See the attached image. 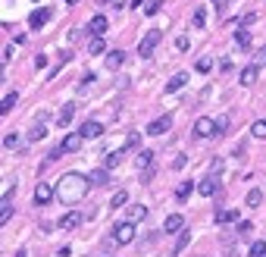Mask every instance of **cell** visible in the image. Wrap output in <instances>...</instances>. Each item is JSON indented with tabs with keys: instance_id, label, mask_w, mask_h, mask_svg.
<instances>
[{
	"instance_id": "cell-1",
	"label": "cell",
	"mask_w": 266,
	"mask_h": 257,
	"mask_svg": "<svg viewBox=\"0 0 266 257\" xmlns=\"http://www.w3.org/2000/svg\"><path fill=\"white\" fill-rule=\"evenodd\" d=\"M88 188H91V179L88 176H82V173H66L63 179L57 182V201H63V204H79L85 194H88Z\"/></svg>"
},
{
	"instance_id": "cell-2",
	"label": "cell",
	"mask_w": 266,
	"mask_h": 257,
	"mask_svg": "<svg viewBox=\"0 0 266 257\" xmlns=\"http://www.w3.org/2000/svg\"><path fill=\"white\" fill-rule=\"evenodd\" d=\"M194 138H216V119L201 116L194 123Z\"/></svg>"
},
{
	"instance_id": "cell-3",
	"label": "cell",
	"mask_w": 266,
	"mask_h": 257,
	"mask_svg": "<svg viewBox=\"0 0 266 257\" xmlns=\"http://www.w3.org/2000/svg\"><path fill=\"white\" fill-rule=\"evenodd\" d=\"M113 242L116 245H128V242H135V223H119V226L113 229Z\"/></svg>"
},
{
	"instance_id": "cell-4",
	"label": "cell",
	"mask_w": 266,
	"mask_h": 257,
	"mask_svg": "<svg viewBox=\"0 0 266 257\" xmlns=\"http://www.w3.org/2000/svg\"><path fill=\"white\" fill-rule=\"evenodd\" d=\"M157 44H160V32L153 29V32H148V35L141 38V44H138V54H141V57H153V50H157Z\"/></svg>"
},
{
	"instance_id": "cell-5",
	"label": "cell",
	"mask_w": 266,
	"mask_h": 257,
	"mask_svg": "<svg viewBox=\"0 0 266 257\" xmlns=\"http://www.w3.org/2000/svg\"><path fill=\"white\" fill-rule=\"evenodd\" d=\"M169 128H173V113H163L160 119H153V123L148 126V135H153V138H157V135H166Z\"/></svg>"
},
{
	"instance_id": "cell-6",
	"label": "cell",
	"mask_w": 266,
	"mask_h": 257,
	"mask_svg": "<svg viewBox=\"0 0 266 257\" xmlns=\"http://www.w3.org/2000/svg\"><path fill=\"white\" fill-rule=\"evenodd\" d=\"M82 138H85L82 132H69V135L63 138V144H59V151H63V154H75V151H82Z\"/></svg>"
},
{
	"instance_id": "cell-7",
	"label": "cell",
	"mask_w": 266,
	"mask_h": 257,
	"mask_svg": "<svg viewBox=\"0 0 266 257\" xmlns=\"http://www.w3.org/2000/svg\"><path fill=\"white\" fill-rule=\"evenodd\" d=\"M197 192L204 194V198H213V194H219V179L216 176H207L197 182Z\"/></svg>"
},
{
	"instance_id": "cell-8",
	"label": "cell",
	"mask_w": 266,
	"mask_h": 257,
	"mask_svg": "<svg viewBox=\"0 0 266 257\" xmlns=\"http://www.w3.org/2000/svg\"><path fill=\"white\" fill-rule=\"evenodd\" d=\"M107 32V16H94V19L85 25V35H91V38H100Z\"/></svg>"
},
{
	"instance_id": "cell-9",
	"label": "cell",
	"mask_w": 266,
	"mask_h": 257,
	"mask_svg": "<svg viewBox=\"0 0 266 257\" xmlns=\"http://www.w3.org/2000/svg\"><path fill=\"white\" fill-rule=\"evenodd\" d=\"M57 226L63 229V232H69V229H79V226H82V213H79V210H69L63 220L57 223Z\"/></svg>"
},
{
	"instance_id": "cell-10",
	"label": "cell",
	"mask_w": 266,
	"mask_h": 257,
	"mask_svg": "<svg viewBox=\"0 0 266 257\" xmlns=\"http://www.w3.org/2000/svg\"><path fill=\"white\" fill-rule=\"evenodd\" d=\"M50 13H54V10H50V6H41V10H35V13H31V19H29V25H31V32H38V29H41V25H44V22L50 19Z\"/></svg>"
},
{
	"instance_id": "cell-11",
	"label": "cell",
	"mask_w": 266,
	"mask_h": 257,
	"mask_svg": "<svg viewBox=\"0 0 266 257\" xmlns=\"http://www.w3.org/2000/svg\"><path fill=\"white\" fill-rule=\"evenodd\" d=\"M82 135H85V138H100V135H104V123H97V119L82 123Z\"/></svg>"
},
{
	"instance_id": "cell-12",
	"label": "cell",
	"mask_w": 266,
	"mask_h": 257,
	"mask_svg": "<svg viewBox=\"0 0 266 257\" xmlns=\"http://www.w3.org/2000/svg\"><path fill=\"white\" fill-rule=\"evenodd\" d=\"M72 116H75V104H63V107H59V113H57V126L66 128L72 123Z\"/></svg>"
},
{
	"instance_id": "cell-13",
	"label": "cell",
	"mask_w": 266,
	"mask_h": 257,
	"mask_svg": "<svg viewBox=\"0 0 266 257\" xmlns=\"http://www.w3.org/2000/svg\"><path fill=\"white\" fill-rule=\"evenodd\" d=\"M104 63H107V69H119V66L125 63V50H110L104 57Z\"/></svg>"
},
{
	"instance_id": "cell-14",
	"label": "cell",
	"mask_w": 266,
	"mask_h": 257,
	"mask_svg": "<svg viewBox=\"0 0 266 257\" xmlns=\"http://www.w3.org/2000/svg\"><path fill=\"white\" fill-rule=\"evenodd\" d=\"M122 157H125V148H122V151H110V154H104V169L119 166V163H122Z\"/></svg>"
},
{
	"instance_id": "cell-15",
	"label": "cell",
	"mask_w": 266,
	"mask_h": 257,
	"mask_svg": "<svg viewBox=\"0 0 266 257\" xmlns=\"http://www.w3.org/2000/svg\"><path fill=\"white\" fill-rule=\"evenodd\" d=\"M50 198H54V188H50L47 182H41V185L35 188V204H47Z\"/></svg>"
},
{
	"instance_id": "cell-16",
	"label": "cell",
	"mask_w": 266,
	"mask_h": 257,
	"mask_svg": "<svg viewBox=\"0 0 266 257\" xmlns=\"http://www.w3.org/2000/svg\"><path fill=\"white\" fill-rule=\"evenodd\" d=\"M185 85H188V72H176L173 79L166 82V91L173 94V91H178V88H185Z\"/></svg>"
},
{
	"instance_id": "cell-17",
	"label": "cell",
	"mask_w": 266,
	"mask_h": 257,
	"mask_svg": "<svg viewBox=\"0 0 266 257\" xmlns=\"http://www.w3.org/2000/svg\"><path fill=\"white\" fill-rule=\"evenodd\" d=\"M16 100H19V94H16V91L3 94V100H0V116H6V113H10V110L16 107Z\"/></svg>"
},
{
	"instance_id": "cell-18",
	"label": "cell",
	"mask_w": 266,
	"mask_h": 257,
	"mask_svg": "<svg viewBox=\"0 0 266 257\" xmlns=\"http://www.w3.org/2000/svg\"><path fill=\"white\" fill-rule=\"evenodd\" d=\"M178 229H185V223L178 213H173V217H166V223H163V232H178Z\"/></svg>"
},
{
	"instance_id": "cell-19",
	"label": "cell",
	"mask_w": 266,
	"mask_h": 257,
	"mask_svg": "<svg viewBox=\"0 0 266 257\" xmlns=\"http://www.w3.org/2000/svg\"><path fill=\"white\" fill-rule=\"evenodd\" d=\"M144 217H148V207H144V204H132V207H128V223H141Z\"/></svg>"
},
{
	"instance_id": "cell-20",
	"label": "cell",
	"mask_w": 266,
	"mask_h": 257,
	"mask_svg": "<svg viewBox=\"0 0 266 257\" xmlns=\"http://www.w3.org/2000/svg\"><path fill=\"white\" fill-rule=\"evenodd\" d=\"M257 72H260V66H247V69H241V85L244 88H251V85L257 82Z\"/></svg>"
},
{
	"instance_id": "cell-21",
	"label": "cell",
	"mask_w": 266,
	"mask_h": 257,
	"mask_svg": "<svg viewBox=\"0 0 266 257\" xmlns=\"http://www.w3.org/2000/svg\"><path fill=\"white\" fill-rule=\"evenodd\" d=\"M235 44H238V47H241V50H247V47H251V32H247V29H244V25H241V29H238V32H235Z\"/></svg>"
},
{
	"instance_id": "cell-22",
	"label": "cell",
	"mask_w": 266,
	"mask_h": 257,
	"mask_svg": "<svg viewBox=\"0 0 266 257\" xmlns=\"http://www.w3.org/2000/svg\"><path fill=\"white\" fill-rule=\"evenodd\" d=\"M88 179H91V185H107V182H110V169L100 166V169H94Z\"/></svg>"
},
{
	"instance_id": "cell-23",
	"label": "cell",
	"mask_w": 266,
	"mask_h": 257,
	"mask_svg": "<svg viewBox=\"0 0 266 257\" xmlns=\"http://www.w3.org/2000/svg\"><path fill=\"white\" fill-rule=\"evenodd\" d=\"M13 217V201H10V194H3V201H0V223H6Z\"/></svg>"
},
{
	"instance_id": "cell-24",
	"label": "cell",
	"mask_w": 266,
	"mask_h": 257,
	"mask_svg": "<svg viewBox=\"0 0 266 257\" xmlns=\"http://www.w3.org/2000/svg\"><path fill=\"white\" fill-rule=\"evenodd\" d=\"M229 126H232V116H229V113H222V116L216 119V138H222V135L229 132Z\"/></svg>"
},
{
	"instance_id": "cell-25",
	"label": "cell",
	"mask_w": 266,
	"mask_h": 257,
	"mask_svg": "<svg viewBox=\"0 0 266 257\" xmlns=\"http://www.w3.org/2000/svg\"><path fill=\"white\" fill-rule=\"evenodd\" d=\"M235 220H238V210L235 207H232V210L229 207L226 210H216V223H235Z\"/></svg>"
},
{
	"instance_id": "cell-26",
	"label": "cell",
	"mask_w": 266,
	"mask_h": 257,
	"mask_svg": "<svg viewBox=\"0 0 266 257\" xmlns=\"http://www.w3.org/2000/svg\"><path fill=\"white\" fill-rule=\"evenodd\" d=\"M263 204V192L260 188H251V192H247V207H260Z\"/></svg>"
},
{
	"instance_id": "cell-27",
	"label": "cell",
	"mask_w": 266,
	"mask_h": 257,
	"mask_svg": "<svg viewBox=\"0 0 266 257\" xmlns=\"http://www.w3.org/2000/svg\"><path fill=\"white\" fill-rule=\"evenodd\" d=\"M191 22H194V29H204V25H207V10H204V6H197L194 16H191Z\"/></svg>"
},
{
	"instance_id": "cell-28",
	"label": "cell",
	"mask_w": 266,
	"mask_h": 257,
	"mask_svg": "<svg viewBox=\"0 0 266 257\" xmlns=\"http://www.w3.org/2000/svg\"><path fill=\"white\" fill-rule=\"evenodd\" d=\"M191 192H194V182H182V185L176 188V198L178 201H188V194H191Z\"/></svg>"
},
{
	"instance_id": "cell-29",
	"label": "cell",
	"mask_w": 266,
	"mask_h": 257,
	"mask_svg": "<svg viewBox=\"0 0 266 257\" xmlns=\"http://www.w3.org/2000/svg\"><path fill=\"white\" fill-rule=\"evenodd\" d=\"M188 242H191V232H188V229H182V235L176 238V254H182L185 248H188Z\"/></svg>"
},
{
	"instance_id": "cell-30",
	"label": "cell",
	"mask_w": 266,
	"mask_h": 257,
	"mask_svg": "<svg viewBox=\"0 0 266 257\" xmlns=\"http://www.w3.org/2000/svg\"><path fill=\"white\" fill-rule=\"evenodd\" d=\"M251 135L254 138H266V119H257V123L251 126Z\"/></svg>"
},
{
	"instance_id": "cell-31",
	"label": "cell",
	"mask_w": 266,
	"mask_h": 257,
	"mask_svg": "<svg viewBox=\"0 0 266 257\" xmlns=\"http://www.w3.org/2000/svg\"><path fill=\"white\" fill-rule=\"evenodd\" d=\"M150 163H153V151H141L138 154V166L141 169H150Z\"/></svg>"
},
{
	"instance_id": "cell-32",
	"label": "cell",
	"mask_w": 266,
	"mask_h": 257,
	"mask_svg": "<svg viewBox=\"0 0 266 257\" xmlns=\"http://www.w3.org/2000/svg\"><path fill=\"white\" fill-rule=\"evenodd\" d=\"M88 54H104V38H91V44H88Z\"/></svg>"
},
{
	"instance_id": "cell-33",
	"label": "cell",
	"mask_w": 266,
	"mask_h": 257,
	"mask_svg": "<svg viewBox=\"0 0 266 257\" xmlns=\"http://www.w3.org/2000/svg\"><path fill=\"white\" fill-rule=\"evenodd\" d=\"M194 69H197V72H210V69H213V60H210V57H201V60L194 63Z\"/></svg>"
},
{
	"instance_id": "cell-34",
	"label": "cell",
	"mask_w": 266,
	"mask_h": 257,
	"mask_svg": "<svg viewBox=\"0 0 266 257\" xmlns=\"http://www.w3.org/2000/svg\"><path fill=\"white\" fill-rule=\"evenodd\" d=\"M138 144H141V135H138V132H132V135L125 138V151H135Z\"/></svg>"
},
{
	"instance_id": "cell-35",
	"label": "cell",
	"mask_w": 266,
	"mask_h": 257,
	"mask_svg": "<svg viewBox=\"0 0 266 257\" xmlns=\"http://www.w3.org/2000/svg\"><path fill=\"white\" fill-rule=\"evenodd\" d=\"M125 201H128V194H125V192H116L113 198H110V207H122Z\"/></svg>"
},
{
	"instance_id": "cell-36",
	"label": "cell",
	"mask_w": 266,
	"mask_h": 257,
	"mask_svg": "<svg viewBox=\"0 0 266 257\" xmlns=\"http://www.w3.org/2000/svg\"><path fill=\"white\" fill-rule=\"evenodd\" d=\"M251 257H266V242H254L251 245Z\"/></svg>"
},
{
	"instance_id": "cell-37",
	"label": "cell",
	"mask_w": 266,
	"mask_h": 257,
	"mask_svg": "<svg viewBox=\"0 0 266 257\" xmlns=\"http://www.w3.org/2000/svg\"><path fill=\"white\" fill-rule=\"evenodd\" d=\"M69 57H72L69 50H63V54H59V60H57V66H54V72H50V75H57V69H63V66L69 63Z\"/></svg>"
},
{
	"instance_id": "cell-38",
	"label": "cell",
	"mask_w": 266,
	"mask_h": 257,
	"mask_svg": "<svg viewBox=\"0 0 266 257\" xmlns=\"http://www.w3.org/2000/svg\"><path fill=\"white\" fill-rule=\"evenodd\" d=\"M222 166H226V160H222V157H216V160L210 163V176H219V173H222Z\"/></svg>"
},
{
	"instance_id": "cell-39",
	"label": "cell",
	"mask_w": 266,
	"mask_h": 257,
	"mask_svg": "<svg viewBox=\"0 0 266 257\" xmlns=\"http://www.w3.org/2000/svg\"><path fill=\"white\" fill-rule=\"evenodd\" d=\"M160 6H163V0H148V6H144V13H148V16H153V13L160 10Z\"/></svg>"
},
{
	"instance_id": "cell-40",
	"label": "cell",
	"mask_w": 266,
	"mask_h": 257,
	"mask_svg": "<svg viewBox=\"0 0 266 257\" xmlns=\"http://www.w3.org/2000/svg\"><path fill=\"white\" fill-rule=\"evenodd\" d=\"M16 144H19L16 132H6V135H3V148H16Z\"/></svg>"
},
{
	"instance_id": "cell-41",
	"label": "cell",
	"mask_w": 266,
	"mask_h": 257,
	"mask_svg": "<svg viewBox=\"0 0 266 257\" xmlns=\"http://www.w3.org/2000/svg\"><path fill=\"white\" fill-rule=\"evenodd\" d=\"M44 135H47V128H44V126H35V128H31V141H41Z\"/></svg>"
},
{
	"instance_id": "cell-42",
	"label": "cell",
	"mask_w": 266,
	"mask_h": 257,
	"mask_svg": "<svg viewBox=\"0 0 266 257\" xmlns=\"http://www.w3.org/2000/svg\"><path fill=\"white\" fill-rule=\"evenodd\" d=\"M247 232H254V226L247 220H241V223H238V235H247Z\"/></svg>"
},
{
	"instance_id": "cell-43",
	"label": "cell",
	"mask_w": 266,
	"mask_h": 257,
	"mask_svg": "<svg viewBox=\"0 0 266 257\" xmlns=\"http://www.w3.org/2000/svg\"><path fill=\"white\" fill-rule=\"evenodd\" d=\"M176 47H178V50H182V54H185V50H188V47H191V41H188V38H182V35H178V38H176Z\"/></svg>"
},
{
	"instance_id": "cell-44",
	"label": "cell",
	"mask_w": 266,
	"mask_h": 257,
	"mask_svg": "<svg viewBox=\"0 0 266 257\" xmlns=\"http://www.w3.org/2000/svg\"><path fill=\"white\" fill-rule=\"evenodd\" d=\"M254 66H266V44L257 50V63H254Z\"/></svg>"
},
{
	"instance_id": "cell-45",
	"label": "cell",
	"mask_w": 266,
	"mask_h": 257,
	"mask_svg": "<svg viewBox=\"0 0 266 257\" xmlns=\"http://www.w3.org/2000/svg\"><path fill=\"white\" fill-rule=\"evenodd\" d=\"M91 82H94V72H85V79L79 82V91H82V88H88V85H91Z\"/></svg>"
},
{
	"instance_id": "cell-46",
	"label": "cell",
	"mask_w": 266,
	"mask_h": 257,
	"mask_svg": "<svg viewBox=\"0 0 266 257\" xmlns=\"http://www.w3.org/2000/svg\"><path fill=\"white\" fill-rule=\"evenodd\" d=\"M35 66H38V69H44V66H47V57H44V54L35 57Z\"/></svg>"
},
{
	"instance_id": "cell-47",
	"label": "cell",
	"mask_w": 266,
	"mask_h": 257,
	"mask_svg": "<svg viewBox=\"0 0 266 257\" xmlns=\"http://www.w3.org/2000/svg\"><path fill=\"white\" fill-rule=\"evenodd\" d=\"M226 3H229V0H213V6H216L219 13H226Z\"/></svg>"
},
{
	"instance_id": "cell-48",
	"label": "cell",
	"mask_w": 266,
	"mask_h": 257,
	"mask_svg": "<svg viewBox=\"0 0 266 257\" xmlns=\"http://www.w3.org/2000/svg\"><path fill=\"white\" fill-rule=\"evenodd\" d=\"M257 19V13H244V19H241V25H251Z\"/></svg>"
},
{
	"instance_id": "cell-49",
	"label": "cell",
	"mask_w": 266,
	"mask_h": 257,
	"mask_svg": "<svg viewBox=\"0 0 266 257\" xmlns=\"http://www.w3.org/2000/svg\"><path fill=\"white\" fill-rule=\"evenodd\" d=\"M100 6H116V0H100Z\"/></svg>"
},
{
	"instance_id": "cell-50",
	"label": "cell",
	"mask_w": 266,
	"mask_h": 257,
	"mask_svg": "<svg viewBox=\"0 0 266 257\" xmlns=\"http://www.w3.org/2000/svg\"><path fill=\"white\" fill-rule=\"evenodd\" d=\"M16 257H29V251H16Z\"/></svg>"
},
{
	"instance_id": "cell-51",
	"label": "cell",
	"mask_w": 266,
	"mask_h": 257,
	"mask_svg": "<svg viewBox=\"0 0 266 257\" xmlns=\"http://www.w3.org/2000/svg\"><path fill=\"white\" fill-rule=\"evenodd\" d=\"M66 3H69V6H75V3H79V0H66Z\"/></svg>"
}]
</instances>
